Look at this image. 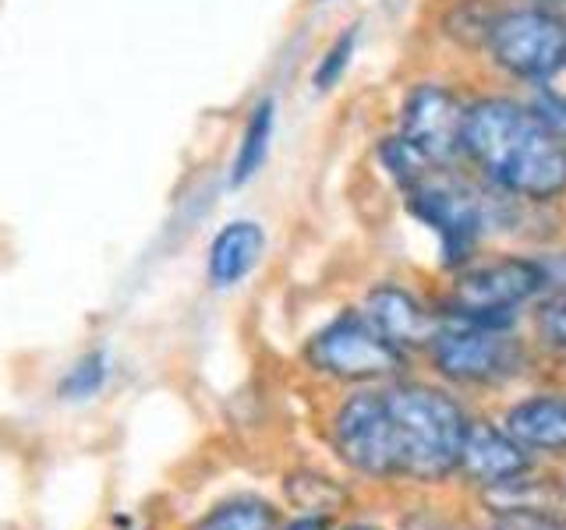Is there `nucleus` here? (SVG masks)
Here are the masks:
<instances>
[{"label": "nucleus", "mask_w": 566, "mask_h": 530, "mask_svg": "<svg viewBox=\"0 0 566 530\" xmlns=\"http://www.w3.org/2000/svg\"><path fill=\"white\" fill-rule=\"evenodd\" d=\"M464 159L482 170L495 191L527 202H556L566 194V138L513 99H478L468 106Z\"/></svg>", "instance_id": "f257e3e1"}, {"label": "nucleus", "mask_w": 566, "mask_h": 530, "mask_svg": "<svg viewBox=\"0 0 566 530\" xmlns=\"http://www.w3.org/2000/svg\"><path fill=\"white\" fill-rule=\"evenodd\" d=\"M382 393L397 424L403 477L442 481V477L460 470V449H464L471 428L460 403L442 389L421 382H394Z\"/></svg>", "instance_id": "f03ea898"}, {"label": "nucleus", "mask_w": 566, "mask_h": 530, "mask_svg": "<svg viewBox=\"0 0 566 530\" xmlns=\"http://www.w3.org/2000/svg\"><path fill=\"white\" fill-rule=\"evenodd\" d=\"M545 297V273L538 258H495L460 269L447 315L457 322H474V326H492V329H510L517 311L527 300Z\"/></svg>", "instance_id": "7ed1b4c3"}, {"label": "nucleus", "mask_w": 566, "mask_h": 530, "mask_svg": "<svg viewBox=\"0 0 566 530\" xmlns=\"http://www.w3.org/2000/svg\"><path fill=\"white\" fill-rule=\"evenodd\" d=\"M485 50L506 75L545 85L566 67V22L545 4L495 11Z\"/></svg>", "instance_id": "20e7f679"}, {"label": "nucleus", "mask_w": 566, "mask_h": 530, "mask_svg": "<svg viewBox=\"0 0 566 530\" xmlns=\"http://www.w3.org/2000/svg\"><path fill=\"white\" fill-rule=\"evenodd\" d=\"M308 364L340 382L394 379L407 353L371 326L365 311H340L308 340Z\"/></svg>", "instance_id": "39448f33"}, {"label": "nucleus", "mask_w": 566, "mask_h": 530, "mask_svg": "<svg viewBox=\"0 0 566 530\" xmlns=\"http://www.w3.org/2000/svg\"><path fill=\"white\" fill-rule=\"evenodd\" d=\"M429 353L439 368V375L464 385H495L513 375H521L527 361L524 343L513 340L510 329L474 326L450 318L439 326L436 340L429 343Z\"/></svg>", "instance_id": "423d86ee"}, {"label": "nucleus", "mask_w": 566, "mask_h": 530, "mask_svg": "<svg viewBox=\"0 0 566 530\" xmlns=\"http://www.w3.org/2000/svg\"><path fill=\"white\" fill-rule=\"evenodd\" d=\"M333 442L344 464L365 477H403L397 424L382 389H365L340 403L333 417Z\"/></svg>", "instance_id": "0eeeda50"}, {"label": "nucleus", "mask_w": 566, "mask_h": 530, "mask_svg": "<svg viewBox=\"0 0 566 530\" xmlns=\"http://www.w3.org/2000/svg\"><path fill=\"white\" fill-rule=\"evenodd\" d=\"M407 205L439 237V252L447 265H464L474 255V244L485 230V202L474 191L447 181L436 170L407 191Z\"/></svg>", "instance_id": "6e6552de"}, {"label": "nucleus", "mask_w": 566, "mask_h": 530, "mask_svg": "<svg viewBox=\"0 0 566 530\" xmlns=\"http://www.w3.org/2000/svg\"><path fill=\"white\" fill-rule=\"evenodd\" d=\"M468 106L447 85L421 82L400 103V135L429 159L436 170H450L464 159Z\"/></svg>", "instance_id": "1a4fd4ad"}, {"label": "nucleus", "mask_w": 566, "mask_h": 530, "mask_svg": "<svg viewBox=\"0 0 566 530\" xmlns=\"http://www.w3.org/2000/svg\"><path fill=\"white\" fill-rule=\"evenodd\" d=\"M361 311L371 318V326L403 353L429 347L439 332L436 315L424 308L411 290L397 287V283H379V287H371Z\"/></svg>", "instance_id": "9d476101"}, {"label": "nucleus", "mask_w": 566, "mask_h": 530, "mask_svg": "<svg viewBox=\"0 0 566 530\" xmlns=\"http://www.w3.org/2000/svg\"><path fill=\"white\" fill-rule=\"evenodd\" d=\"M527 467H531L527 449L506 428L471 421L464 449H460V470H464L471 481L495 488V485L513 481V477H524Z\"/></svg>", "instance_id": "9b49d317"}, {"label": "nucleus", "mask_w": 566, "mask_h": 530, "mask_svg": "<svg viewBox=\"0 0 566 530\" xmlns=\"http://www.w3.org/2000/svg\"><path fill=\"white\" fill-rule=\"evenodd\" d=\"M503 428L521 442L524 449L538 453H566V396L538 393L506 411Z\"/></svg>", "instance_id": "f8f14e48"}, {"label": "nucleus", "mask_w": 566, "mask_h": 530, "mask_svg": "<svg viewBox=\"0 0 566 530\" xmlns=\"http://www.w3.org/2000/svg\"><path fill=\"white\" fill-rule=\"evenodd\" d=\"M262 252H265V234H262V226L255 220L227 223L209 244V262H206L209 283L217 290L238 287V283L259 265Z\"/></svg>", "instance_id": "ddd939ff"}, {"label": "nucleus", "mask_w": 566, "mask_h": 530, "mask_svg": "<svg viewBox=\"0 0 566 530\" xmlns=\"http://www.w3.org/2000/svg\"><path fill=\"white\" fill-rule=\"evenodd\" d=\"M273 124H276V103L262 99L252 106V114L244 120L241 131V146L234 152V163H230V184L241 188L262 170L265 156H270V141H273Z\"/></svg>", "instance_id": "4468645a"}, {"label": "nucleus", "mask_w": 566, "mask_h": 530, "mask_svg": "<svg viewBox=\"0 0 566 530\" xmlns=\"http://www.w3.org/2000/svg\"><path fill=\"white\" fill-rule=\"evenodd\" d=\"M280 517L270 502L262 499H230L212 506L191 530H276Z\"/></svg>", "instance_id": "2eb2a0df"}, {"label": "nucleus", "mask_w": 566, "mask_h": 530, "mask_svg": "<svg viewBox=\"0 0 566 530\" xmlns=\"http://www.w3.org/2000/svg\"><path fill=\"white\" fill-rule=\"evenodd\" d=\"M111 379V353L103 347L82 353V358L67 368V375L61 379V400L67 403H82V400H93L99 389Z\"/></svg>", "instance_id": "dca6fc26"}, {"label": "nucleus", "mask_w": 566, "mask_h": 530, "mask_svg": "<svg viewBox=\"0 0 566 530\" xmlns=\"http://www.w3.org/2000/svg\"><path fill=\"white\" fill-rule=\"evenodd\" d=\"M379 159H382L386 173L394 177L397 188H400L403 194L411 191V188H418L429 173H436V167H432L429 159H424L403 135L386 138V141H382V149H379Z\"/></svg>", "instance_id": "f3484780"}, {"label": "nucleus", "mask_w": 566, "mask_h": 530, "mask_svg": "<svg viewBox=\"0 0 566 530\" xmlns=\"http://www.w3.org/2000/svg\"><path fill=\"white\" fill-rule=\"evenodd\" d=\"M495 11H485L478 0H460L447 18V32L464 46H485Z\"/></svg>", "instance_id": "a211bd4d"}, {"label": "nucleus", "mask_w": 566, "mask_h": 530, "mask_svg": "<svg viewBox=\"0 0 566 530\" xmlns=\"http://www.w3.org/2000/svg\"><path fill=\"white\" fill-rule=\"evenodd\" d=\"M354 46H358V29H347V32H340L333 40V46L318 57V67H315V75H312V82H315V88H333L336 82L344 78V71L350 67V57H354Z\"/></svg>", "instance_id": "6ab92c4d"}, {"label": "nucleus", "mask_w": 566, "mask_h": 530, "mask_svg": "<svg viewBox=\"0 0 566 530\" xmlns=\"http://www.w3.org/2000/svg\"><path fill=\"white\" fill-rule=\"evenodd\" d=\"M297 485H305L308 488V495L301 491V495H291V499L305 509V512H315V517H323V512H333L336 506H340L347 495L336 488L329 477H315V474H301V477H294Z\"/></svg>", "instance_id": "aec40b11"}, {"label": "nucleus", "mask_w": 566, "mask_h": 530, "mask_svg": "<svg viewBox=\"0 0 566 530\" xmlns=\"http://www.w3.org/2000/svg\"><path fill=\"white\" fill-rule=\"evenodd\" d=\"M489 530H566V520H559L556 512H545L538 506H524V509L495 512V523Z\"/></svg>", "instance_id": "412c9836"}, {"label": "nucleus", "mask_w": 566, "mask_h": 530, "mask_svg": "<svg viewBox=\"0 0 566 530\" xmlns=\"http://www.w3.org/2000/svg\"><path fill=\"white\" fill-rule=\"evenodd\" d=\"M531 110L542 117V124L548 131H556L559 138H566V96L563 93H553V88H538L535 99L527 103Z\"/></svg>", "instance_id": "4be33fe9"}, {"label": "nucleus", "mask_w": 566, "mask_h": 530, "mask_svg": "<svg viewBox=\"0 0 566 530\" xmlns=\"http://www.w3.org/2000/svg\"><path fill=\"white\" fill-rule=\"evenodd\" d=\"M538 329L548 343L566 353V300H548V305L542 308Z\"/></svg>", "instance_id": "5701e85b"}, {"label": "nucleus", "mask_w": 566, "mask_h": 530, "mask_svg": "<svg viewBox=\"0 0 566 530\" xmlns=\"http://www.w3.org/2000/svg\"><path fill=\"white\" fill-rule=\"evenodd\" d=\"M542 273H545V297L548 300H566V252L538 255Z\"/></svg>", "instance_id": "b1692460"}, {"label": "nucleus", "mask_w": 566, "mask_h": 530, "mask_svg": "<svg viewBox=\"0 0 566 530\" xmlns=\"http://www.w3.org/2000/svg\"><path fill=\"white\" fill-rule=\"evenodd\" d=\"M283 530H329V523H326V517H315V512H308V517L291 520V527H283Z\"/></svg>", "instance_id": "393cba45"}, {"label": "nucleus", "mask_w": 566, "mask_h": 530, "mask_svg": "<svg viewBox=\"0 0 566 530\" xmlns=\"http://www.w3.org/2000/svg\"><path fill=\"white\" fill-rule=\"evenodd\" d=\"M347 530H368V527H347Z\"/></svg>", "instance_id": "a878e982"}, {"label": "nucleus", "mask_w": 566, "mask_h": 530, "mask_svg": "<svg viewBox=\"0 0 566 530\" xmlns=\"http://www.w3.org/2000/svg\"><path fill=\"white\" fill-rule=\"evenodd\" d=\"M563 491H566V477H563Z\"/></svg>", "instance_id": "bb28decb"}]
</instances>
